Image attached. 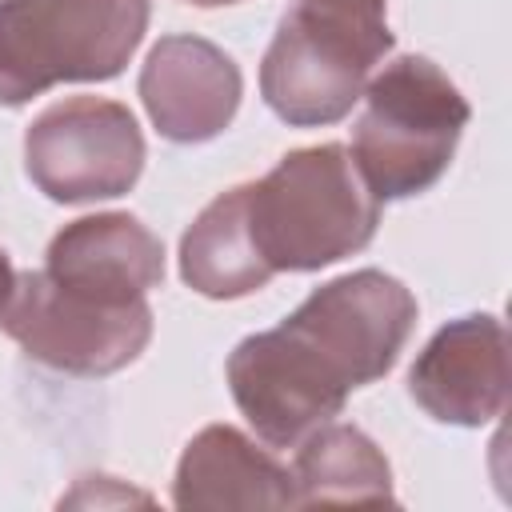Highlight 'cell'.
<instances>
[{
  "label": "cell",
  "instance_id": "obj_13",
  "mask_svg": "<svg viewBox=\"0 0 512 512\" xmlns=\"http://www.w3.org/2000/svg\"><path fill=\"white\" fill-rule=\"evenodd\" d=\"M296 508L312 504H392V464L368 432L328 420L296 444Z\"/></svg>",
  "mask_w": 512,
  "mask_h": 512
},
{
  "label": "cell",
  "instance_id": "obj_3",
  "mask_svg": "<svg viewBox=\"0 0 512 512\" xmlns=\"http://www.w3.org/2000/svg\"><path fill=\"white\" fill-rule=\"evenodd\" d=\"M364 112L352 128V164L376 200L428 192L452 164L472 120L464 92L416 52L392 56L364 84Z\"/></svg>",
  "mask_w": 512,
  "mask_h": 512
},
{
  "label": "cell",
  "instance_id": "obj_1",
  "mask_svg": "<svg viewBox=\"0 0 512 512\" xmlns=\"http://www.w3.org/2000/svg\"><path fill=\"white\" fill-rule=\"evenodd\" d=\"M388 0H292L260 60V96L288 128L340 124L396 48Z\"/></svg>",
  "mask_w": 512,
  "mask_h": 512
},
{
  "label": "cell",
  "instance_id": "obj_14",
  "mask_svg": "<svg viewBox=\"0 0 512 512\" xmlns=\"http://www.w3.org/2000/svg\"><path fill=\"white\" fill-rule=\"evenodd\" d=\"M12 280H16V268H12L8 252L0 248V304H4V300H8V292H12Z\"/></svg>",
  "mask_w": 512,
  "mask_h": 512
},
{
  "label": "cell",
  "instance_id": "obj_12",
  "mask_svg": "<svg viewBox=\"0 0 512 512\" xmlns=\"http://www.w3.org/2000/svg\"><path fill=\"white\" fill-rule=\"evenodd\" d=\"M272 276L248 228V184L208 200L180 236V280L208 300L252 296Z\"/></svg>",
  "mask_w": 512,
  "mask_h": 512
},
{
  "label": "cell",
  "instance_id": "obj_6",
  "mask_svg": "<svg viewBox=\"0 0 512 512\" xmlns=\"http://www.w3.org/2000/svg\"><path fill=\"white\" fill-rule=\"evenodd\" d=\"M0 332L44 368L96 380L140 360L152 340V308L148 296H116L36 268L16 272L0 304Z\"/></svg>",
  "mask_w": 512,
  "mask_h": 512
},
{
  "label": "cell",
  "instance_id": "obj_9",
  "mask_svg": "<svg viewBox=\"0 0 512 512\" xmlns=\"http://www.w3.org/2000/svg\"><path fill=\"white\" fill-rule=\"evenodd\" d=\"M136 88L152 128L164 140L204 144L236 120L244 76L220 44L192 32H172L152 44Z\"/></svg>",
  "mask_w": 512,
  "mask_h": 512
},
{
  "label": "cell",
  "instance_id": "obj_7",
  "mask_svg": "<svg viewBox=\"0 0 512 512\" xmlns=\"http://www.w3.org/2000/svg\"><path fill=\"white\" fill-rule=\"evenodd\" d=\"M144 156L136 116L128 104L104 96L56 100L24 132L28 180L56 204H92L132 192Z\"/></svg>",
  "mask_w": 512,
  "mask_h": 512
},
{
  "label": "cell",
  "instance_id": "obj_8",
  "mask_svg": "<svg viewBox=\"0 0 512 512\" xmlns=\"http://www.w3.org/2000/svg\"><path fill=\"white\" fill-rule=\"evenodd\" d=\"M408 396L436 424L480 428L508 404V332L500 316L448 320L412 360Z\"/></svg>",
  "mask_w": 512,
  "mask_h": 512
},
{
  "label": "cell",
  "instance_id": "obj_11",
  "mask_svg": "<svg viewBox=\"0 0 512 512\" xmlns=\"http://www.w3.org/2000/svg\"><path fill=\"white\" fill-rule=\"evenodd\" d=\"M44 272L116 296H148L164 284V244L132 212H96L48 240Z\"/></svg>",
  "mask_w": 512,
  "mask_h": 512
},
{
  "label": "cell",
  "instance_id": "obj_5",
  "mask_svg": "<svg viewBox=\"0 0 512 512\" xmlns=\"http://www.w3.org/2000/svg\"><path fill=\"white\" fill-rule=\"evenodd\" d=\"M416 296L380 268L344 272L312 288L272 332L296 368L324 392H348L388 376L412 336Z\"/></svg>",
  "mask_w": 512,
  "mask_h": 512
},
{
  "label": "cell",
  "instance_id": "obj_15",
  "mask_svg": "<svg viewBox=\"0 0 512 512\" xmlns=\"http://www.w3.org/2000/svg\"><path fill=\"white\" fill-rule=\"evenodd\" d=\"M184 4H196V8H220V4H240V0H184Z\"/></svg>",
  "mask_w": 512,
  "mask_h": 512
},
{
  "label": "cell",
  "instance_id": "obj_10",
  "mask_svg": "<svg viewBox=\"0 0 512 512\" xmlns=\"http://www.w3.org/2000/svg\"><path fill=\"white\" fill-rule=\"evenodd\" d=\"M176 508H296L292 472L232 424L200 428L176 464Z\"/></svg>",
  "mask_w": 512,
  "mask_h": 512
},
{
  "label": "cell",
  "instance_id": "obj_4",
  "mask_svg": "<svg viewBox=\"0 0 512 512\" xmlns=\"http://www.w3.org/2000/svg\"><path fill=\"white\" fill-rule=\"evenodd\" d=\"M148 16V0H0V104L20 108L56 84L120 76Z\"/></svg>",
  "mask_w": 512,
  "mask_h": 512
},
{
  "label": "cell",
  "instance_id": "obj_2",
  "mask_svg": "<svg viewBox=\"0 0 512 512\" xmlns=\"http://www.w3.org/2000/svg\"><path fill=\"white\" fill-rule=\"evenodd\" d=\"M248 228L272 272H316L372 244L380 200L344 144L292 148L248 180Z\"/></svg>",
  "mask_w": 512,
  "mask_h": 512
}]
</instances>
